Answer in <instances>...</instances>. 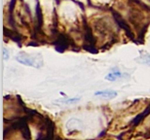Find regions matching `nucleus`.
Instances as JSON below:
<instances>
[{"mask_svg": "<svg viewBox=\"0 0 150 140\" xmlns=\"http://www.w3.org/2000/svg\"><path fill=\"white\" fill-rule=\"evenodd\" d=\"M150 114V104L147 106V108H146L144 111H143L142 114H139V115H137L136 118L134 119V120H132V122H131V125L133 127H136V126H137L140 122H142L143 119L144 118H146L147 116Z\"/></svg>", "mask_w": 150, "mask_h": 140, "instance_id": "nucleus-5", "label": "nucleus"}, {"mask_svg": "<svg viewBox=\"0 0 150 140\" xmlns=\"http://www.w3.org/2000/svg\"><path fill=\"white\" fill-rule=\"evenodd\" d=\"M55 45V49L59 53H64L65 50L69 47L70 44H72L70 40H68V37L64 34H59L58 38L53 43Z\"/></svg>", "mask_w": 150, "mask_h": 140, "instance_id": "nucleus-2", "label": "nucleus"}, {"mask_svg": "<svg viewBox=\"0 0 150 140\" xmlns=\"http://www.w3.org/2000/svg\"><path fill=\"white\" fill-rule=\"evenodd\" d=\"M80 100V97H75V98H67L65 100H61V102L68 104V103H73V102H77V101Z\"/></svg>", "mask_w": 150, "mask_h": 140, "instance_id": "nucleus-9", "label": "nucleus"}, {"mask_svg": "<svg viewBox=\"0 0 150 140\" xmlns=\"http://www.w3.org/2000/svg\"><path fill=\"white\" fill-rule=\"evenodd\" d=\"M36 19H37V30H40L43 25V15H42V11L40 8V3L39 0H36Z\"/></svg>", "mask_w": 150, "mask_h": 140, "instance_id": "nucleus-6", "label": "nucleus"}, {"mask_svg": "<svg viewBox=\"0 0 150 140\" xmlns=\"http://www.w3.org/2000/svg\"><path fill=\"white\" fill-rule=\"evenodd\" d=\"M125 76L129 77V75L124 74V73H121L120 71H112L111 73H109L108 75L105 76V80H107V81H116V80H118V79L122 78V77H125Z\"/></svg>", "mask_w": 150, "mask_h": 140, "instance_id": "nucleus-7", "label": "nucleus"}, {"mask_svg": "<svg viewBox=\"0 0 150 140\" xmlns=\"http://www.w3.org/2000/svg\"><path fill=\"white\" fill-rule=\"evenodd\" d=\"M16 59H17V61L20 62V63L26 65V66L39 68L43 65V59H42L40 55L31 56L25 52H22V53H18V56H16Z\"/></svg>", "mask_w": 150, "mask_h": 140, "instance_id": "nucleus-1", "label": "nucleus"}, {"mask_svg": "<svg viewBox=\"0 0 150 140\" xmlns=\"http://www.w3.org/2000/svg\"><path fill=\"white\" fill-rule=\"evenodd\" d=\"M137 61L140 62L142 64H146L150 66V55H144V56H142L139 58H137Z\"/></svg>", "mask_w": 150, "mask_h": 140, "instance_id": "nucleus-8", "label": "nucleus"}, {"mask_svg": "<svg viewBox=\"0 0 150 140\" xmlns=\"http://www.w3.org/2000/svg\"><path fill=\"white\" fill-rule=\"evenodd\" d=\"M96 96H100L103 98H107V99H112V98L117 96V91L111 90H104V91H98L95 93Z\"/></svg>", "mask_w": 150, "mask_h": 140, "instance_id": "nucleus-4", "label": "nucleus"}, {"mask_svg": "<svg viewBox=\"0 0 150 140\" xmlns=\"http://www.w3.org/2000/svg\"><path fill=\"white\" fill-rule=\"evenodd\" d=\"M2 58L3 59H5V61H7V59L9 58V52L7 49H2Z\"/></svg>", "mask_w": 150, "mask_h": 140, "instance_id": "nucleus-10", "label": "nucleus"}, {"mask_svg": "<svg viewBox=\"0 0 150 140\" xmlns=\"http://www.w3.org/2000/svg\"><path fill=\"white\" fill-rule=\"evenodd\" d=\"M113 16H114V20H115V22L117 23V25H118L121 28L124 29V30L126 31V33L129 35V37L132 38V39H134V36H133V33H132V31H131L130 26H129L128 23L123 20L121 15L118 14L117 12H113Z\"/></svg>", "mask_w": 150, "mask_h": 140, "instance_id": "nucleus-3", "label": "nucleus"}]
</instances>
